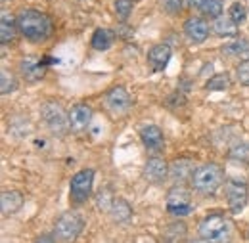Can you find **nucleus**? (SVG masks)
I'll return each mask as SVG.
<instances>
[{
  "mask_svg": "<svg viewBox=\"0 0 249 243\" xmlns=\"http://www.w3.org/2000/svg\"><path fill=\"white\" fill-rule=\"evenodd\" d=\"M18 27H19V33L31 40V42H44L52 36V31H54V25H52V19L40 12V10H23L19 16H18Z\"/></svg>",
  "mask_w": 249,
  "mask_h": 243,
  "instance_id": "f257e3e1",
  "label": "nucleus"
},
{
  "mask_svg": "<svg viewBox=\"0 0 249 243\" xmlns=\"http://www.w3.org/2000/svg\"><path fill=\"white\" fill-rule=\"evenodd\" d=\"M199 238L209 243H230L234 226L224 213H209L197 226Z\"/></svg>",
  "mask_w": 249,
  "mask_h": 243,
  "instance_id": "f03ea898",
  "label": "nucleus"
},
{
  "mask_svg": "<svg viewBox=\"0 0 249 243\" xmlns=\"http://www.w3.org/2000/svg\"><path fill=\"white\" fill-rule=\"evenodd\" d=\"M224 184V173L217 163H205L196 169L192 176V188L203 195H213Z\"/></svg>",
  "mask_w": 249,
  "mask_h": 243,
  "instance_id": "7ed1b4c3",
  "label": "nucleus"
},
{
  "mask_svg": "<svg viewBox=\"0 0 249 243\" xmlns=\"http://www.w3.org/2000/svg\"><path fill=\"white\" fill-rule=\"evenodd\" d=\"M40 119L44 122V126L56 136H63L71 130L69 113L63 109L62 104H58L54 100H46L40 105Z\"/></svg>",
  "mask_w": 249,
  "mask_h": 243,
  "instance_id": "20e7f679",
  "label": "nucleus"
},
{
  "mask_svg": "<svg viewBox=\"0 0 249 243\" xmlns=\"http://www.w3.org/2000/svg\"><path fill=\"white\" fill-rule=\"evenodd\" d=\"M85 228V218L77 211H67L58 216L52 236L58 243H75Z\"/></svg>",
  "mask_w": 249,
  "mask_h": 243,
  "instance_id": "39448f33",
  "label": "nucleus"
},
{
  "mask_svg": "<svg viewBox=\"0 0 249 243\" xmlns=\"http://www.w3.org/2000/svg\"><path fill=\"white\" fill-rule=\"evenodd\" d=\"M94 186V171L92 169H83L79 171L69 184V201L71 205L79 207L83 203H87V199L90 197Z\"/></svg>",
  "mask_w": 249,
  "mask_h": 243,
  "instance_id": "423d86ee",
  "label": "nucleus"
},
{
  "mask_svg": "<svg viewBox=\"0 0 249 243\" xmlns=\"http://www.w3.org/2000/svg\"><path fill=\"white\" fill-rule=\"evenodd\" d=\"M165 207H167V213L173 214V216H178V218L188 216V214L194 211L192 193L188 191L186 188H182V186H175V188L169 190V193H167Z\"/></svg>",
  "mask_w": 249,
  "mask_h": 243,
  "instance_id": "0eeeda50",
  "label": "nucleus"
},
{
  "mask_svg": "<svg viewBox=\"0 0 249 243\" xmlns=\"http://www.w3.org/2000/svg\"><path fill=\"white\" fill-rule=\"evenodd\" d=\"M226 197H228V209L232 214H240L248 205V184L244 180L232 178L226 186Z\"/></svg>",
  "mask_w": 249,
  "mask_h": 243,
  "instance_id": "6e6552de",
  "label": "nucleus"
},
{
  "mask_svg": "<svg viewBox=\"0 0 249 243\" xmlns=\"http://www.w3.org/2000/svg\"><path fill=\"white\" fill-rule=\"evenodd\" d=\"M106 105L107 109L113 113V115H124L130 105H132V100H130V94L126 92V88L123 87H113L111 90L106 94Z\"/></svg>",
  "mask_w": 249,
  "mask_h": 243,
  "instance_id": "1a4fd4ad",
  "label": "nucleus"
},
{
  "mask_svg": "<svg viewBox=\"0 0 249 243\" xmlns=\"http://www.w3.org/2000/svg\"><path fill=\"white\" fill-rule=\"evenodd\" d=\"M92 107L89 104H75L69 111V124L73 132H85L92 122Z\"/></svg>",
  "mask_w": 249,
  "mask_h": 243,
  "instance_id": "9d476101",
  "label": "nucleus"
},
{
  "mask_svg": "<svg viewBox=\"0 0 249 243\" xmlns=\"http://www.w3.org/2000/svg\"><path fill=\"white\" fill-rule=\"evenodd\" d=\"M19 71H21L25 81L36 83L46 73V61L42 58H38V56H25L23 60L19 61Z\"/></svg>",
  "mask_w": 249,
  "mask_h": 243,
  "instance_id": "9b49d317",
  "label": "nucleus"
},
{
  "mask_svg": "<svg viewBox=\"0 0 249 243\" xmlns=\"http://www.w3.org/2000/svg\"><path fill=\"white\" fill-rule=\"evenodd\" d=\"M171 173V165H167L161 157H150L144 165V178L152 184H161Z\"/></svg>",
  "mask_w": 249,
  "mask_h": 243,
  "instance_id": "f8f14e48",
  "label": "nucleus"
},
{
  "mask_svg": "<svg viewBox=\"0 0 249 243\" xmlns=\"http://www.w3.org/2000/svg\"><path fill=\"white\" fill-rule=\"evenodd\" d=\"M182 31L188 36V40L194 42V44H201L209 36V25H207V21L203 17H190V19H186Z\"/></svg>",
  "mask_w": 249,
  "mask_h": 243,
  "instance_id": "ddd939ff",
  "label": "nucleus"
},
{
  "mask_svg": "<svg viewBox=\"0 0 249 243\" xmlns=\"http://www.w3.org/2000/svg\"><path fill=\"white\" fill-rule=\"evenodd\" d=\"M140 140L150 152L154 153L161 152L165 148V136H163V130L157 124H144L140 128Z\"/></svg>",
  "mask_w": 249,
  "mask_h": 243,
  "instance_id": "4468645a",
  "label": "nucleus"
},
{
  "mask_svg": "<svg viewBox=\"0 0 249 243\" xmlns=\"http://www.w3.org/2000/svg\"><path fill=\"white\" fill-rule=\"evenodd\" d=\"M25 199H23V193L18 191V190H6L2 191V197H0V209L4 216H10V214H16L21 207H23Z\"/></svg>",
  "mask_w": 249,
  "mask_h": 243,
  "instance_id": "2eb2a0df",
  "label": "nucleus"
},
{
  "mask_svg": "<svg viewBox=\"0 0 249 243\" xmlns=\"http://www.w3.org/2000/svg\"><path fill=\"white\" fill-rule=\"evenodd\" d=\"M171 56H173V50L169 44H156L148 52V63L152 65L154 71H163L171 61Z\"/></svg>",
  "mask_w": 249,
  "mask_h": 243,
  "instance_id": "dca6fc26",
  "label": "nucleus"
},
{
  "mask_svg": "<svg viewBox=\"0 0 249 243\" xmlns=\"http://www.w3.org/2000/svg\"><path fill=\"white\" fill-rule=\"evenodd\" d=\"M194 161L192 159H188V157H180V159H177V161H173V165H171V178L175 180V182H182V180H192V176H194Z\"/></svg>",
  "mask_w": 249,
  "mask_h": 243,
  "instance_id": "f3484780",
  "label": "nucleus"
},
{
  "mask_svg": "<svg viewBox=\"0 0 249 243\" xmlns=\"http://www.w3.org/2000/svg\"><path fill=\"white\" fill-rule=\"evenodd\" d=\"M18 31H19L18 19L8 12H2V17H0V42H2V46L10 44L16 38Z\"/></svg>",
  "mask_w": 249,
  "mask_h": 243,
  "instance_id": "a211bd4d",
  "label": "nucleus"
},
{
  "mask_svg": "<svg viewBox=\"0 0 249 243\" xmlns=\"http://www.w3.org/2000/svg\"><path fill=\"white\" fill-rule=\"evenodd\" d=\"M109 214H111L113 222L123 224V222H128V220L132 218V207L128 205V201H126V199H123V197H115V199H113V203H111Z\"/></svg>",
  "mask_w": 249,
  "mask_h": 243,
  "instance_id": "6ab92c4d",
  "label": "nucleus"
},
{
  "mask_svg": "<svg viewBox=\"0 0 249 243\" xmlns=\"http://www.w3.org/2000/svg\"><path fill=\"white\" fill-rule=\"evenodd\" d=\"M113 40H115V35L111 31L106 29V27H98V29L94 31L90 44H92L94 50L104 52V50H109L113 46Z\"/></svg>",
  "mask_w": 249,
  "mask_h": 243,
  "instance_id": "aec40b11",
  "label": "nucleus"
},
{
  "mask_svg": "<svg viewBox=\"0 0 249 243\" xmlns=\"http://www.w3.org/2000/svg\"><path fill=\"white\" fill-rule=\"evenodd\" d=\"M213 31H215L217 36H236L238 35V25L228 16H220L213 23Z\"/></svg>",
  "mask_w": 249,
  "mask_h": 243,
  "instance_id": "412c9836",
  "label": "nucleus"
},
{
  "mask_svg": "<svg viewBox=\"0 0 249 243\" xmlns=\"http://www.w3.org/2000/svg\"><path fill=\"white\" fill-rule=\"evenodd\" d=\"M230 85H232V81H230V75H228V73H217V75H213V77L205 83V90L222 92V90H226V88H230Z\"/></svg>",
  "mask_w": 249,
  "mask_h": 243,
  "instance_id": "4be33fe9",
  "label": "nucleus"
},
{
  "mask_svg": "<svg viewBox=\"0 0 249 243\" xmlns=\"http://www.w3.org/2000/svg\"><path fill=\"white\" fill-rule=\"evenodd\" d=\"M249 52V40L248 38H238L234 42H228L222 46V54L226 56H244Z\"/></svg>",
  "mask_w": 249,
  "mask_h": 243,
  "instance_id": "5701e85b",
  "label": "nucleus"
},
{
  "mask_svg": "<svg viewBox=\"0 0 249 243\" xmlns=\"http://www.w3.org/2000/svg\"><path fill=\"white\" fill-rule=\"evenodd\" d=\"M16 88H18L16 77H14L12 73H8L6 69H2V73H0V92H2L4 96H8V94L16 92Z\"/></svg>",
  "mask_w": 249,
  "mask_h": 243,
  "instance_id": "b1692460",
  "label": "nucleus"
},
{
  "mask_svg": "<svg viewBox=\"0 0 249 243\" xmlns=\"http://www.w3.org/2000/svg\"><path fill=\"white\" fill-rule=\"evenodd\" d=\"M228 17H230L236 25H242V23L246 21V17H248V10H246V6H244L242 2H234V4L228 8Z\"/></svg>",
  "mask_w": 249,
  "mask_h": 243,
  "instance_id": "393cba45",
  "label": "nucleus"
},
{
  "mask_svg": "<svg viewBox=\"0 0 249 243\" xmlns=\"http://www.w3.org/2000/svg\"><path fill=\"white\" fill-rule=\"evenodd\" d=\"M199 10H201L203 16H207L211 19H217L222 16V2L220 0H207Z\"/></svg>",
  "mask_w": 249,
  "mask_h": 243,
  "instance_id": "a878e982",
  "label": "nucleus"
},
{
  "mask_svg": "<svg viewBox=\"0 0 249 243\" xmlns=\"http://www.w3.org/2000/svg\"><path fill=\"white\" fill-rule=\"evenodd\" d=\"M230 159L240 161V163H249V144L238 142L236 146L230 148Z\"/></svg>",
  "mask_w": 249,
  "mask_h": 243,
  "instance_id": "bb28decb",
  "label": "nucleus"
},
{
  "mask_svg": "<svg viewBox=\"0 0 249 243\" xmlns=\"http://www.w3.org/2000/svg\"><path fill=\"white\" fill-rule=\"evenodd\" d=\"M165 236L171 240L169 243L177 242V240H182V238L186 236V226H184L182 222H173V224H169V226H167Z\"/></svg>",
  "mask_w": 249,
  "mask_h": 243,
  "instance_id": "cd10ccee",
  "label": "nucleus"
},
{
  "mask_svg": "<svg viewBox=\"0 0 249 243\" xmlns=\"http://www.w3.org/2000/svg\"><path fill=\"white\" fill-rule=\"evenodd\" d=\"M134 8V2L132 0H115V14L119 16L121 21H126L130 12Z\"/></svg>",
  "mask_w": 249,
  "mask_h": 243,
  "instance_id": "c85d7f7f",
  "label": "nucleus"
},
{
  "mask_svg": "<svg viewBox=\"0 0 249 243\" xmlns=\"http://www.w3.org/2000/svg\"><path fill=\"white\" fill-rule=\"evenodd\" d=\"M236 79H238L240 85L249 87V58L238 63V67H236Z\"/></svg>",
  "mask_w": 249,
  "mask_h": 243,
  "instance_id": "c756f323",
  "label": "nucleus"
},
{
  "mask_svg": "<svg viewBox=\"0 0 249 243\" xmlns=\"http://www.w3.org/2000/svg\"><path fill=\"white\" fill-rule=\"evenodd\" d=\"M159 2H161L163 10H165L167 14H171V16L180 14V12H182V6H184L182 0H159Z\"/></svg>",
  "mask_w": 249,
  "mask_h": 243,
  "instance_id": "7c9ffc66",
  "label": "nucleus"
},
{
  "mask_svg": "<svg viewBox=\"0 0 249 243\" xmlns=\"http://www.w3.org/2000/svg\"><path fill=\"white\" fill-rule=\"evenodd\" d=\"M35 243H58L56 242V238L52 236V234H42V236H38Z\"/></svg>",
  "mask_w": 249,
  "mask_h": 243,
  "instance_id": "2f4dec72",
  "label": "nucleus"
},
{
  "mask_svg": "<svg viewBox=\"0 0 249 243\" xmlns=\"http://www.w3.org/2000/svg\"><path fill=\"white\" fill-rule=\"evenodd\" d=\"M188 2H190L192 6H197V8H201V6H203L207 0H188Z\"/></svg>",
  "mask_w": 249,
  "mask_h": 243,
  "instance_id": "473e14b6",
  "label": "nucleus"
},
{
  "mask_svg": "<svg viewBox=\"0 0 249 243\" xmlns=\"http://www.w3.org/2000/svg\"><path fill=\"white\" fill-rule=\"evenodd\" d=\"M186 243H209V242H205V240H201V238H199V240H188Z\"/></svg>",
  "mask_w": 249,
  "mask_h": 243,
  "instance_id": "72a5a7b5",
  "label": "nucleus"
},
{
  "mask_svg": "<svg viewBox=\"0 0 249 243\" xmlns=\"http://www.w3.org/2000/svg\"><path fill=\"white\" fill-rule=\"evenodd\" d=\"M2 2H8V0H2Z\"/></svg>",
  "mask_w": 249,
  "mask_h": 243,
  "instance_id": "f704fd0d",
  "label": "nucleus"
},
{
  "mask_svg": "<svg viewBox=\"0 0 249 243\" xmlns=\"http://www.w3.org/2000/svg\"><path fill=\"white\" fill-rule=\"evenodd\" d=\"M167 243H169V242H167Z\"/></svg>",
  "mask_w": 249,
  "mask_h": 243,
  "instance_id": "c9c22d12",
  "label": "nucleus"
}]
</instances>
